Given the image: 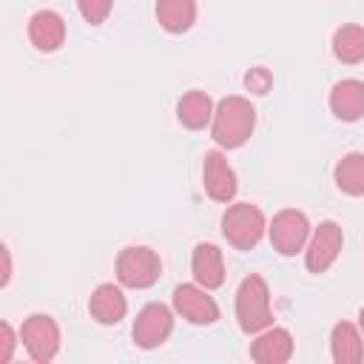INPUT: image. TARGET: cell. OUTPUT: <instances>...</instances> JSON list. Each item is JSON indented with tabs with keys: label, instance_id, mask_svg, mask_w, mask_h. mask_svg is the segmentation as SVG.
I'll return each instance as SVG.
<instances>
[{
	"label": "cell",
	"instance_id": "12",
	"mask_svg": "<svg viewBox=\"0 0 364 364\" xmlns=\"http://www.w3.org/2000/svg\"><path fill=\"white\" fill-rule=\"evenodd\" d=\"M28 40L37 51H46V54L57 51L65 43V20L51 9L34 11L28 20Z\"/></svg>",
	"mask_w": 364,
	"mask_h": 364
},
{
	"label": "cell",
	"instance_id": "19",
	"mask_svg": "<svg viewBox=\"0 0 364 364\" xmlns=\"http://www.w3.org/2000/svg\"><path fill=\"white\" fill-rule=\"evenodd\" d=\"M333 179L338 185L341 193L347 196H364V154L361 151H350L336 162Z\"/></svg>",
	"mask_w": 364,
	"mask_h": 364
},
{
	"label": "cell",
	"instance_id": "7",
	"mask_svg": "<svg viewBox=\"0 0 364 364\" xmlns=\"http://www.w3.org/2000/svg\"><path fill=\"white\" fill-rule=\"evenodd\" d=\"M341 247H344V230H341V225L333 222V219L318 222V228L310 233L307 247H304V264H307V270L310 273H327L336 264Z\"/></svg>",
	"mask_w": 364,
	"mask_h": 364
},
{
	"label": "cell",
	"instance_id": "11",
	"mask_svg": "<svg viewBox=\"0 0 364 364\" xmlns=\"http://www.w3.org/2000/svg\"><path fill=\"white\" fill-rule=\"evenodd\" d=\"M293 355V336L284 327H264L262 333H256L253 344H250V358L256 364H284Z\"/></svg>",
	"mask_w": 364,
	"mask_h": 364
},
{
	"label": "cell",
	"instance_id": "8",
	"mask_svg": "<svg viewBox=\"0 0 364 364\" xmlns=\"http://www.w3.org/2000/svg\"><path fill=\"white\" fill-rule=\"evenodd\" d=\"M171 333H173V313H171L165 304H159V301L145 304V307L136 313L134 327H131L134 344L142 347V350H154V347L165 344Z\"/></svg>",
	"mask_w": 364,
	"mask_h": 364
},
{
	"label": "cell",
	"instance_id": "2",
	"mask_svg": "<svg viewBox=\"0 0 364 364\" xmlns=\"http://www.w3.org/2000/svg\"><path fill=\"white\" fill-rule=\"evenodd\" d=\"M236 321L242 333H262L273 324V307H270V287L259 273H250L242 279L236 290Z\"/></svg>",
	"mask_w": 364,
	"mask_h": 364
},
{
	"label": "cell",
	"instance_id": "18",
	"mask_svg": "<svg viewBox=\"0 0 364 364\" xmlns=\"http://www.w3.org/2000/svg\"><path fill=\"white\" fill-rule=\"evenodd\" d=\"M154 11L156 23L171 34H182L196 23V0H156Z\"/></svg>",
	"mask_w": 364,
	"mask_h": 364
},
{
	"label": "cell",
	"instance_id": "3",
	"mask_svg": "<svg viewBox=\"0 0 364 364\" xmlns=\"http://www.w3.org/2000/svg\"><path fill=\"white\" fill-rule=\"evenodd\" d=\"M267 230V219L262 213L259 205L250 202H236L222 213V236L228 239V245H233L236 250H250L262 242Z\"/></svg>",
	"mask_w": 364,
	"mask_h": 364
},
{
	"label": "cell",
	"instance_id": "5",
	"mask_svg": "<svg viewBox=\"0 0 364 364\" xmlns=\"http://www.w3.org/2000/svg\"><path fill=\"white\" fill-rule=\"evenodd\" d=\"M20 341L31 361L48 364L60 353V327L46 313H31L20 327Z\"/></svg>",
	"mask_w": 364,
	"mask_h": 364
},
{
	"label": "cell",
	"instance_id": "13",
	"mask_svg": "<svg viewBox=\"0 0 364 364\" xmlns=\"http://www.w3.org/2000/svg\"><path fill=\"white\" fill-rule=\"evenodd\" d=\"M88 313H91V318L97 324H105V327L119 324L125 318V313H128L125 293L117 284H111V282L97 284L94 293H91V299H88Z\"/></svg>",
	"mask_w": 364,
	"mask_h": 364
},
{
	"label": "cell",
	"instance_id": "4",
	"mask_svg": "<svg viewBox=\"0 0 364 364\" xmlns=\"http://www.w3.org/2000/svg\"><path fill=\"white\" fill-rule=\"evenodd\" d=\"M159 273H162V259H159L156 250H151L145 245L122 247L119 256H117V279L125 287L145 290V287L156 284Z\"/></svg>",
	"mask_w": 364,
	"mask_h": 364
},
{
	"label": "cell",
	"instance_id": "16",
	"mask_svg": "<svg viewBox=\"0 0 364 364\" xmlns=\"http://www.w3.org/2000/svg\"><path fill=\"white\" fill-rule=\"evenodd\" d=\"M330 355L336 364H358L364 358V336L355 324L338 321L330 330Z\"/></svg>",
	"mask_w": 364,
	"mask_h": 364
},
{
	"label": "cell",
	"instance_id": "23",
	"mask_svg": "<svg viewBox=\"0 0 364 364\" xmlns=\"http://www.w3.org/2000/svg\"><path fill=\"white\" fill-rule=\"evenodd\" d=\"M0 338H3V350H0V361H11L14 355V330L9 321L0 324Z\"/></svg>",
	"mask_w": 364,
	"mask_h": 364
},
{
	"label": "cell",
	"instance_id": "9",
	"mask_svg": "<svg viewBox=\"0 0 364 364\" xmlns=\"http://www.w3.org/2000/svg\"><path fill=\"white\" fill-rule=\"evenodd\" d=\"M173 310L196 327L213 324L219 318V304L213 301V296L202 284H179L173 290Z\"/></svg>",
	"mask_w": 364,
	"mask_h": 364
},
{
	"label": "cell",
	"instance_id": "14",
	"mask_svg": "<svg viewBox=\"0 0 364 364\" xmlns=\"http://www.w3.org/2000/svg\"><path fill=\"white\" fill-rule=\"evenodd\" d=\"M191 273L196 279V284L208 287V290H216L225 284V259H222V250L210 242H202L193 247V256H191Z\"/></svg>",
	"mask_w": 364,
	"mask_h": 364
},
{
	"label": "cell",
	"instance_id": "20",
	"mask_svg": "<svg viewBox=\"0 0 364 364\" xmlns=\"http://www.w3.org/2000/svg\"><path fill=\"white\" fill-rule=\"evenodd\" d=\"M333 54L338 63L347 65H358L364 60V28L355 23H347L341 28H336L333 34Z\"/></svg>",
	"mask_w": 364,
	"mask_h": 364
},
{
	"label": "cell",
	"instance_id": "15",
	"mask_svg": "<svg viewBox=\"0 0 364 364\" xmlns=\"http://www.w3.org/2000/svg\"><path fill=\"white\" fill-rule=\"evenodd\" d=\"M330 111L341 122H355L364 117V82L341 80L330 91Z\"/></svg>",
	"mask_w": 364,
	"mask_h": 364
},
{
	"label": "cell",
	"instance_id": "17",
	"mask_svg": "<svg viewBox=\"0 0 364 364\" xmlns=\"http://www.w3.org/2000/svg\"><path fill=\"white\" fill-rule=\"evenodd\" d=\"M213 111H216V105H213V100L208 97V91H188V94H182V100L176 102V119H179L185 128H191V131H199V128L210 125Z\"/></svg>",
	"mask_w": 364,
	"mask_h": 364
},
{
	"label": "cell",
	"instance_id": "24",
	"mask_svg": "<svg viewBox=\"0 0 364 364\" xmlns=\"http://www.w3.org/2000/svg\"><path fill=\"white\" fill-rule=\"evenodd\" d=\"M358 327H361V336H364V307L358 310Z\"/></svg>",
	"mask_w": 364,
	"mask_h": 364
},
{
	"label": "cell",
	"instance_id": "6",
	"mask_svg": "<svg viewBox=\"0 0 364 364\" xmlns=\"http://www.w3.org/2000/svg\"><path fill=\"white\" fill-rule=\"evenodd\" d=\"M267 233H270V245L276 253L282 256H296L307 247V239H310V219L296 210V208H284L273 216V222L267 225Z\"/></svg>",
	"mask_w": 364,
	"mask_h": 364
},
{
	"label": "cell",
	"instance_id": "1",
	"mask_svg": "<svg viewBox=\"0 0 364 364\" xmlns=\"http://www.w3.org/2000/svg\"><path fill=\"white\" fill-rule=\"evenodd\" d=\"M253 128H256V111L250 100L230 94L216 102V111L210 119V136L219 148H228V151L242 148L250 139Z\"/></svg>",
	"mask_w": 364,
	"mask_h": 364
},
{
	"label": "cell",
	"instance_id": "21",
	"mask_svg": "<svg viewBox=\"0 0 364 364\" xmlns=\"http://www.w3.org/2000/svg\"><path fill=\"white\" fill-rule=\"evenodd\" d=\"M77 9H80V14H82L85 23L100 26V23L108 20V14L114 9V0H77Z\"/></svg>",
	"mask_w": 364,
	"mask_h": 364
},
{
	"label": "cell",
	"instance_id": "22",
	"mask_svg": "<svg viewBox=\"0 0 364 364\" xmlns=\"http://www.w3.org/2000/svg\"><path fill=\"white\" fill-rule=\"evenodd\" d=\"M245 85H247V91H253V94H267L270 85H273V77H270V71H267L264 65H256V68H250V71L245 74Z\"/></svg>",
	"mask_w": 364,
	"mask_h": 364
},
{
	"label": "cell",
	"instance_id": "10",
	"mask_svg": "<svg viewBox=\"0 0 364 364\" xmlns=\"http://www.w3.org/2000/svg\"><path fill=\"white\" fill-rule=\"evenodd\" d=\"M202 185H205V193L213 202H230L236 196V191H239L236 171L230 168V162L222 151H205V156H202Z\"/></svg>",
	"mask_w": 364,
	"mask_h": 364
}]
</instances>
